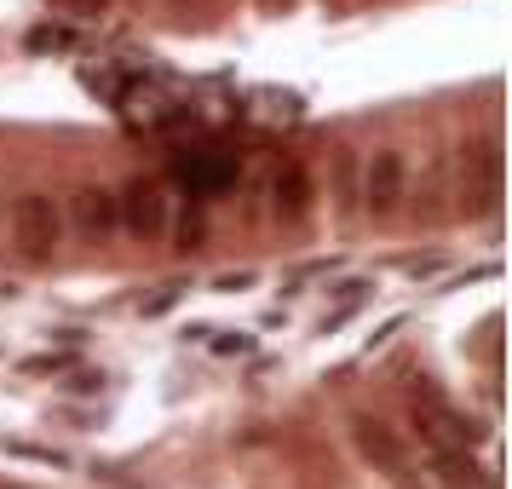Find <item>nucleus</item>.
<instances>
[{"instance_id": "1", "label": "nucleus", "mask_w": 512, "mask_h": 489, "mask_svg": "<svg viewBox=\"0 0 512 489\" xmlns=\"http://www.w3.org/2000/svg\"><path fill=\"white\" fill-rule=\"evenodd\" d=\"M12 248H18V259H29V265H41V259H52L58 248H64V208L52 202V196H18L12 202Z\"/></svg>"}, {"instance_id": "2", "label": "nucleus", "mask_w": 512, "mask_h": 489, "mask_svg": "<svg viewBox=\"0 0 512 489\" xmlns=\"http://www.w3.org/2000/svg\"><path fill=\"white\" fill-rule=\"evenodd\" d=\"M121 213V231L133 236V242H144V248H156V242H167V231H173V202H167L162 185H127V196L116 202Z\"/></svg>"}, {"instance_id": "8", "label": "nucleus", "mask_w": 512, "mask_h": 489, "mask_svg": "<svg viewBox=\"0 0 512 489\" xmlns=\"http://www.w3.org/2000/svg\"><path fill=\"white\" fill-rule=\"evenodd\" d=\"M12 455H24V461H41V466H70L58 449H35V443H12Z\"/></svg>"}, {"instance_id": "5", "label": "nucleus", "mask_w": 512, "mask_h": 489, "mask_svg": "<svg viewBox=\"0 0 512 489\" xmlns=\"http://www.w3.org/2000/svg\"><path fill=\"white\" fill-rule=\"evenodd\" d=\"M70 219L87 242H110L121 231V213H116V196L110 190H81V196H70Z\"/></svg>"}, {"instance_id": "4", "label": "nucleus", "mask_w": 512, "mask_h": 489, "mask_svg": "<svg viewBox=\"0 0 512 489\" xmlns=\"http://www.w3.org/2000/svg\"><path fill=\"white\" fill-rule=\"evenodd\" d=\"M403 179H409V167H403V156L397 150H374L369 173H363V208L380 219V213H392L397 202H403Z\"/></svg>"}, {"instance_id": "10", "label": "nucleus", "mask_w": 512, "mask_h": 489, "mask_svg": "<svg viewBox=\"0 0 512 489\" xmlns=\"http://www.w3.org/2000/svg\"><path fill=\"white\" fill-rule=\"evenodd\" d=\"M173 300H179V288H162L156 300H144V317H162V311H173Z\"/></svg>"}, {"instance_id": "3", "label": "nucleus", "mask_w": 512, "mask_h": 489, "mask_svg": "<svg viewBox=\"0 0 512 489\" xmlns=\"http://www.w3.org/2000/svg\"><path fill=\"white\" fill-rule=\"evenodd\" d=\"M415 415H420V432L432 438V449H466V455L478 449V426H472L443 392H432L426 380L415 386Z\"/></svg>"}, {"instance_id": "7", "label": "nucleus", "mask_w": 512, "mask_h": 489, "mask_svg": "<svg viewBox=\"0 0 512 489\" xmlns=\"http://www.w3.org/2000/svg\"><path fill=\"white\" fill-rule=\"evenodd\" d=\"M305 196H311V190H305V173H300V167H288V173L277 179V208L305 213Z\"/></svg>"}, {"instance_id": "6", "label": "nucleus", "mask_w": 512, "mask_h": 489, "mask_svg": "<svg viewBox=\"0 0 512 489\" xmlns=\"http://www.w3.org/2000/svg\"><path fill=\"white\" fill-rule=\"evenodd\" d=\"M357 443H363L369 461H380L392 478H403V449H397V438L386 432V426H369V420H363V426H357Z\"/></svg>"}, {"instance_id": "9", "label": "nucleus", "mask_w": 512, "mask_h": 489, "mask_svg": "<svg viewBox=\"0 0 512 489\" xmlns=\"http://www.w3.org/2000/svg\"><path fill=\"white\" fill-rule=\"evenodd\" d=\"M254 346V334H213V351H225V357H231V351H248Z\"/></svg>"}]
</instances>
